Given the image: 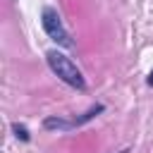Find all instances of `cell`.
<instances>
[{"label":"cell","mask_w":153,"mask_h":153,"mask_svg":"<svg viewBox=\"0 0 153 153\" xmlns=\"http://www.w3.org/2000/svg\"><path fill=\"white\" fill-rule=\"evenodd\" d=\"M48 65H50V69H53V72H55L65 84L76 86V88H84V86H86V81H84L81 72L76 69V65H74L69 57H65L62 53L50 50V53H48Z\"/></svg>","instance_id":"6da1fadb"},{"label":"cell","mask_w":153,"mask_h":153,"mask_svg":"<svg viewBox=\"0 0 153 153\" xmlns=\"http://www.w3.org/2000/svg\"><path fill=\"white\" fill-rule=\"evenodd\" d=\"M41 17H43V29L48 31V36H50L55 43L69 48L72 41H69V36H67V31H65V26H62V22H60V14H57L53 7H45Z\"/></svg>","instance_id":"7a4b0ae2"},{"label":"cell","mask_w":153,"mask_h":153,"mask_svg":"<svg viewBox=\"0 0 153 153\" xmlns=\"http://www.w3.org/2000/svg\"><path fill=\"white\" fill-rule=\"evenodd\" d=\"M14 131H17V136H19V139H24V141L29 139V131H26L24 127H19V124H17V127H14Z\"/></svg>","instance_id":"3957f363"},{"label":"cell","mask_w":153,"mask_h":153,"mask_svg":"<svg viewBox=\"0 0 153 153\" xmlns=\"http://www.w3.org/2000/svg\"><path fill=\"white\" fill-rule=\"evenodd\" d=\"M148 86H153V72L148 74Z\"/></svg>","instance_id":"277c9868"}]
</instances>
